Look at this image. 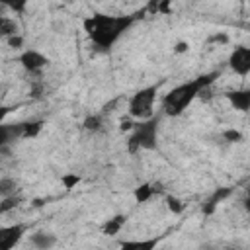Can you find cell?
Returning a JSON list of instances; mask_svg holds the SVG:
<instances>
[{"label":"cell","instance_id":"ffe728a7","mask_svg":"<svg viewBox=\"0 0 250 250\" xmlns=\"http://www.w3.org/2000/svg\"><path fill=\"white\" fill-rule=\"evenodd\" d=\"M209 43H215V45H227L230 39H229V35L225 33V31H217V33H213V35H209V39H207Z\"/></svg>","mask_w":250,"mask_h":250},{"label":"cell","instance_id":"e0dca14e","mask_svg":"<svg viewBox=\"0 0 250 250\" xmlns=\"http://www.w3.org/2000/svg\"><path fill=\"white\" fill-rule=\"evenodd\" d=\"M221 137H223V141H227V143H240V141H242V133H240L238 129H234V127L225 129V131L221 133Z\"/></svg>","mask_w":250,"mask_h":250},{"label":"cell","instance_id":"5bb4252c","mask_svg":"<svg viewBox=\"0 0 250 250\" xmlns=\"http://www.w3.org/2000/svg\"><path fill=\"white\" fill-rule=\"evenodd\" d=\"M41 129H43V123H41V121L23 123V125H21V137H23V139H33V137L39 135Z\"/></svg>","mask_w":250,"mask_h":250},{"label":"cell","instance_id":"9c48e42d","mask_svg":"<svg viewBox=\"0 0 250 250\" xmlns=\"http://www.w3.org/2000/svg\"><path fill=\"white\" fill-rule=\"evenodd\" d=\"M160 238L152 236V238H141V240H121L119 242V250H156Z\"/></svg>","mask_w":250,"mask_h":250},{"label":"cell","instance_id":"44dd1931","mask_svg":"<svg viewBox=\"0 0 250 250\" xmlns=\"http://www.w3.org/2000/svg\"><path fill=\"white\" fill-rule=\"evenodd\" d=\"M6 43H8V47H12V49H21L23 47V37L21 35H14V37H8V39H4Z\"/></svg>","mask_w":250,"mask_h":250},{"label":"cell","instance_id":"6da1fadb","mask_svg":"<svg viewBox=\"0 0 250 250\" xmlns=\"http://www.w3.org/2000/svg\"><path fill=\"white\" fill-rule=\"evenodd\" d=\"M131 18H119V16H92L84 21L88 35L102 47H109L127 27Z\"/></svg>","mask_w":250,"mask_h":250},{"label":"cell","instance_id":"7402d4cb","mask_svg":"<svg viewBox=\"0 0 250 250\" xmlns=\"http://www.w3.org/2000/svg\"><path fill=\"white\" fill-rule=\"evenodd\" d=\"M16 197H2V213H8L12 207H16Z\"/></svg>","mask_w":250,"mask_h":250},{"label":"cell","instance_id":"ac0fdd59","mask_svg":"<svg viewBox=\"0 0 250 250\" xmlns=\"http://www.w3.org/2000/svg\"><path fill=\"white\" fill-rule=\"evenodd\" d=\"M84 129L88 131H100L102 129V115H90L84 119Z\"/></svg>","mask_w":250,"mask_h":250},{"label":"cell","instance_id":"5b68a950","mask_svg":"<svg viewBox=\"0 0 250 250\" xmlns=\"http://www.w3.org/2000/svg\"><path fill=\"white\" fill-rule=\"evenodd\" d=\"M229 66L238 76L250 74V47H246V45L234 47V51L229 57Z\"/></svg>","mask_w":250,"mask_h":250},{"label":"cell","instance_id":"9a60e30c","mask_svg":"<svg viewBox=\"0 0 250 250\" xmlns=\"http://www.w3.org/2000/svg\"><path fill=\"white\" fill-rule=\"evenodd\" d=\"M166 207H168V211H170L172 215H180V213H184V209H186V205H184L178 197H174V195H168V197H166Z\"/></svg>","mask_w":250,"mask_h":250},{"label":"cell","instance_id":"603a6c76","mask_svg":"<svg viewBox=\"0 0 250 250\" xmlns=\"http://www.w3.org/2000/svg\"><path fill=\"white\" fill-rule=\"evenodd\" d=\"M244 207H246V211L250 213V193H248V197H246V201H244Z\"/></svg>","mask_w":250,"mask_h":250},{"label":"cell","instance_id":"8fae6325","mask_svg":"<svg viewBox=\"0 0 250 250\" xmlns=\"http://www.w3.org/2000/svg\"><path fill=\"white\" fill-rule=\"evenodd\" d=\"M125 223H127V217H125V215H115V217L107 219V221L102 225V232L107 234V236H115V234L121 232V229L125 227Z\"/></svg>","mask_w":250,"mask_h":250},{"label":"cell","instance_id":"d6986e66","mask_svg":"<svg viewBox=\"0 0 250 250\" xmlns=\"http://www.w3.org/2000/svg\"><path fill=\"white\" fill-rule=\"evenodd\" d=\"M172 53H174V55H186V53H189V41L178 39V41L174 43V47H172Z\"/></svg>","mask_w":250,"mask_h":250},{"label":"cell","instance_id":"7a4b0ae2","mask_svg":"<svg viewBox=\"0 0 250 250\" xmlns=\"http://www.w3.org/2000/svg\"><path fill=\"white\" fill-rule=\"evenodd\" d=\"M211 80H213L211 76H199V78H195L188 84H182V86L174 88L172 92H168L162 100V105H164L166 113L168 115H180L207 88V84H211Z\"/></svg>","mask_w":250,"mask_h":250},{"label":"cell","instance_id":"277c9868","mask_svg":"<svg viewBox=\"0 0 250 250\" xmlns=\"http://www.w3.org/2000/svg\"><path fill=\"white\" fill-rule=\"evenodd\" d=\"M156 145V121L148 119V121H141L129 141V150H137V148H152Z\"/></svg>","mask_w":250,"mask_h":250},{"label":"cell","instance_id":"3957f363","mask_svg":"<svg viewBox=\"0 0 250 250\" xmlns=\"http://www.w3.org/2000/svg\"><path fill=\"white\" fill-rule=\"evenodd\" d=\"M156 92H158L156 86H148V88H143L137 94H133L131 100H129V115L133 119L148 121L152 117V107H154Z\"/></svg>","mask_w":250,"mask_h":250},{"label":"cell","instance_id":"7c38bea8","mask_svg":"<svg viewBox=\"0 0 250 250\" xmlns=\"http://www.w3.org/2000/svg\"><path fill=\"white\" fill-rule=\"evenodd\" d=\"M0 35L4 39L8 37H14V35H20V29H18V23L14 18L10 16H0Z\"/></svg>","mask_w":250,"mask_h":250},{"label":"cell","instance_id":"52a82bcc","mask_svg":"<svg viewBox=\"0 0 250 250\" xmlns=\"http://www.w3.org/2000/svg\"><path fill=\"white\" fill-rule=\"evenodd\" d=\"M23 232H25V225H21V223L2 227L0 229V250H12L21 240Z\"/></svg>","mask_w":250,"mask_h":250},{"label":"cell","instance_id":"30bf717a","mask_svg":"<svg viewBox=\"0 0 250 250\" xmlns=\"http://www.w3.org/2000/svg\"><path fill=\"white\" fill-rule=\"evenodd\" d=\"M227 100L238 111H248L250 109V90H234V92H229L227 94Z\"/></svg>","mask_w":250,"mask_h":250},{"label":"cell","instance_id":"8992f818","mask_svg":"<svg viewBox=\"0 0 250 250\" xmlns=\"http://www.w3.org/2000/svg\"><path fill=\"white\" fill-rule=\"evenodd\" d=\"M18 61H20V64H21L27 72H37V70H41V68H45V66L49 64V59H47L43 53H39L37 49H27V51H23V53L18 57Z\"/></svg>","mask_w":250,"mask_h":250},{"label":"cell","instance_id":"ba28073f","mask_svg":"<svg viewBox=\"0 0 250 250\" xmlns=\"http://www.w3.org/2000/svg\"><path fill=\"white\" fill-rule=\"evenodd\" d=\"M29 242L35 250H53L57 244V236L47 230H37V232L29 234Z\"/></svg>","mask_w":250,"mask_h":250},{"label":"cell","instance_id":"2e32d148","mask_svg":"<svg viewBox=\"0 0 250 250\" xmlns=\"http://www.w3.org/2000/svg\"><path fill=\"white\" fill-rule=\"evenodd\" d=\"M80 176L78 174H72V172H66V174H62V178H61V184H62V188L64 189H72V188H76L78 184H80Z\"/></svg>","mask_w":250,"mask_h":250},{"label":"cell","instance_id":"4fadbf2b","mask_svg":"<svg viewBox=\"0 0 250 250\" xmlns=\"http://www.w3.org/2000/svg\"><path fill=\"white\" fill-rule=\"evenodd\" d=\"M133 195H135L137 203H146V201H148V199H150V197L154 195V188H152L150 184H143V186L135 188Z\"/></svg>","mask_w":250,"mask_h":250}]
</instances>
